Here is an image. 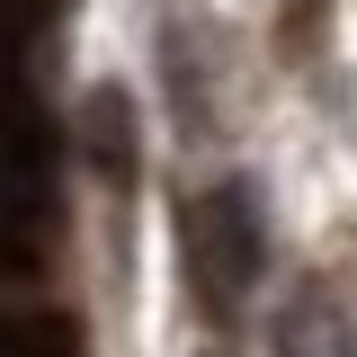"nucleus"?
<instances>
[{
  "label": "nucleus",
  "mask_w": 357,
  "mask_h": 357,
  "mask_svg": "<svg viewBox=\"0 0 357 357\" xmlns=\"http://www.w3.org/2000/svg\"><path fill=\"white\" fill-rule=\"evenodd\" d=\"M0 357H89L81 331L63 321V312H18L0 304Z\"/></svg>",
  "instance_id": "39448f33"
},
{
  "label": "nucleus",
  "mask_w": 357,
  "mask_h": 357,
  "mask_svg": "<svg viewBox=\"0 0 357 357\" xmlns=\"http://www.w3.org/2000/svg\"><path fill=\"white\" fill-rule=\"evenodd\" d=\"M54 188H63V134L36 89V45H0V277H45Z\"/></svg>",
  "instance_id": "f257e3e1"
},
{
  "label": "nucleus",
  "mask_w": 357,
  "mask_h": 357,
  "mask_svg": "<svg viewBox=\"0 0 357 357\" xmlns=\"http://www.w3.org/2000/svg\"><path fill=\"white\" fill-rule=\"evenodd\" d=\"M178 268H188L197 304L215 321H232L250 304V286L268 268V223H259V188L250 178H215V188L188 197V215H178Z\"/></svg>",
  "instance_id": "f03ea898"
},
{
  "label": "nucleus",
  "mask_w": 357,
  "mask_h": 357,
  "mask_svg": "<svg viewBox=\"0 0 357 357\" xmlns=\"http://www.w3.org/2000/svg\"><path fill=\"white\" fill-rule=\"evenodd\" d=\"M81 161L107 178V188L134 178V98L126 89H89L81 98Z\"/></svg>",
  "instance_id": "7ed1b4c3"
},
{
  "label": "nucleus",
  "mask_w": 357,
  "mask_h": 357,
  "mask_svg": "<svg viewBox=\"0 0 357 357\" xmlns=\"http://www.w3.org/2000/svg\"><path fill=\"white\" fill-rule=\"evenodd\" d=\"M277 357H357V331L340 321V304H331L321 286H304L295 312L277 321Z\"/></svg>",
  "instance_id": "20e7f679"
}]
</instances>
